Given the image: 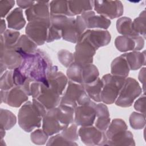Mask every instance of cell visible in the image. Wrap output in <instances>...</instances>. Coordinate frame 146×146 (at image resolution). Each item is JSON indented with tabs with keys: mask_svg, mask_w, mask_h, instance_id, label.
<instances>
[{
	"mask_svg": "<svg viewBox=\"0 0 146 146\" xmlns=\"http://www.w3.org/2000/svg\"><path fill=\"white\" fill-rule=\"evenodd\" d=\"M67 82V78L63 72L58 71L57 66H54L46 84L39 82L31 83V95L47 110H50L60 104Z\"/></svg>",
	"mask_w": 146,
	"mask_h": 146,
	"instance_id": "1",
	"label": "cell"
},
{
	"mask_svg": "<svg viewBox=\"0 0 146 146\" xmlns=\"http://www.w3.org/2000/svg\"><path fill=\"white\" fill-rule=\"evenodd\" d=\"M53 66L48 55L43 50L37 49L35 53L23 59L19 68L31 80L46 84Z\"/></svg>",
	"mask_w": 146,
	"mask_h": 146,
	"instance_id": "2",
	"label": "cell"
},
{
	"mask_svg": "<svg viewBox=\"0 0 146 146\" xmlns=\"http://www.w3.org/2000/svg\"><path fill=\"white\" fill-rule=\"evenodd\" d=\"M74 110L72 107L62 104L48 110L42 119V129L48 136L60 132L74 122Z\"/></svg>",
	"mask_w": 146,
	"mask_h": 146,
	"instance_id": "3",
	"label": "cell"
},
{
	"mask_svg": "<svg viewBox=\"0 0 146 146\" xmlns=\"http://www.w3.org/2000/svg\"><path fill=\"white\" fill-rule=\"evenodd\" d=\"M51 25L61 31L62 37L66 41L76 43L83 33L74 17L50 15Z\"/></svg>",
	"mask_w": 146,
	"mask_h": 146,
	"instance_id": "4",
	"label": "cell"
},
{
	"mask_svg": "<svg viewBox=\"0 0 146 146\" xmlns=\"http://www.w3.org/2000/svg\"><path fill=\"white\" fill-rule=\"evenodd\" d=\"M20 127L27 132H31L35 128H39L43 117L33 103L28 101L20 108L18 115Z\"/></svg>",
	"mask_w": 146,
	"mask_h": 146,
	"instance_id": "5",
	"label": "cell"
},
{
	"mask_svg": "<svg viewBox=\"0 0 146 146\" xmlns=\"http://www.w3.org/2000/svg\"><path fill=\"white\" fill-rule=\"evenodd\" d=\"M125 78L110 74L102 77L103 87L101 92V100L103 103L111 104L115 102Z\"/></svg>",
	"mask_w": 146,
	"mask_h": 146,
	"instance_id": "6",
	"label": "cell"
},
{
	"mask_svg": "<svg viewBox=\"0 0 146 146\" xmlns=\"http://www.w3.org/2000/svg\"><path fill=\"white\" fill-rule=\"evenodd\" d=\"M90 100L82 84L69 80L60 104L72 107L75 109L76 107L84 104Z\"/></svg>",
	"mask_w": 146,
	"mask_h": 146,
	"instance_id": "7",
	"label": "cell"
},
{
	"mask_svg": "<svg viewBox=\"0 0 146 146\" xmlns=\"http://www.w3.org/2000/svg\"><path fill=\"white\" fill-rule=\"evenodd\" d=\"M142 93V88L136 79L126 78L115 104L121 107H131L135 100Z\"/></svg>",
	"mask_w": 146,
	"mask_h": 146,
	"instance_id": "8",
	"label": "cell"
},
{
	"mask_svg": "<svg viewBox=\"0 0 146 146\" xmlns=\"http://www.w3.org/2000/svg\"><path fill=\"white\" fill-rule=\"evenodd\" d=\"M23 61V57L14 46L9 47L5 45L3 36L1 35V75L7 68L12 70L19 67Z\"/></svg>",
	"mask_w": 146,
	"mask_h": 146,
	"instance_id": "9",
	"label": "cell"
},
{
	"mask_svg": "<svg viewBox=\"0 0 146 146\" xmlns=\"http://www.w3.org/2000/svg\"><path fill=\"white\" fill-rule=\"evenodd\" d=\"M50 26V17L47 19L29 22L25 29L26 34L37 45H42L47 40Z\"/></svg>",
	"mask_w": 146,
	"mask_h": 146,
	"instance_id": "10",
	"label": "cell"
},
{
	"mask_svg": "<svg viewBox=\"0 0 146 146\" xmlns=\"http://www.w3.org/2000/svg\"><path fill=\"white\" fill-rule=\"evenodd\" d=\"M96 104L90 100L74 110V123L77 126H91L94 124L96 114Z\"/></svg>",
	"mask_w": 146,
	"mask_h": 146,
	"instance_id": "11",
	"label": "cell"
},
{
	"mask_svg": "<svg viewBox=\"0 0 146 146\" xmlns=\"http://www.w3.org/2000/svg\"><path fill=\"white\" fill-rule=\"evenodd\" d=\"M78 135L82 142L87 145H106L107 141L106 132L92 125L81 126L78 130Z\"/></svg>",
	"mask_w": 146,
	"mask_h": 146,
	"instance_id": "12",
	"label": "cell"
},
{
	"mask_svg": "<svg viewBox=\"0 0 146 146\" xmlns=\"http://www.w3.org/2000/svg\"><path fill=\"white\" fill-rule=\"evenodd\" d=\"M94 7L99 15L107 18H118L123 13V6L120 1H94Z\"/></svg>",
	"mask_w": 146,
	"mask_h": 146,
	"instance_id": "13",
	"label": "cell"
},
{
	"mask_svg": "<svg viewBox=\"0 0 146 146\" xmlns=\"http://www.w3.org/2000/svg\"><path fill=\"white\" fill-rule=\"evenodd\" d=\"M96 50L87 40L80 38L76 43L74 54V62L81 65L92 64Z\"/></svg>",
	"mask_w": 146,
	"mask_h": 146,
	"instance_id": "14",
	"label": "cell"
},
{
	"mask_svg": "<svg viewBox=\"0 0 146 146\" xmlns=\"http://www.w3.org/2000/svg\"><path fill=\"white\" fill-rule=\"evenodd\" d=\"M28 94L21 86H15L9 90H1V103L13 107H19L29 99Z\"/></svg>",
	"mask_w": 146,
	"mask_h": 146,
	"instance_id": "15",
	"label": "cell"
},
{
	"mask_svg": "<svg viewBox=\"0 0 146 146\" xmlns=\"http://www.w3.org/2000/svg\"><path fill=\"white\" fill-rule=\"evenodd\" d=\"M116 48L120 52L139 51L144 46V39L138 36H118L115 40Z\"/></svg>",
	"mask_w": 146,
	"mask_h": 146,
	"instance_id": "16",
	"label": "cell"
},
{
	"mask_svg": "<svg viewBox=\"0 0 146 146\" xmlns=\"http://www.w3.org/2000/svg\"><path fill=\"white\" fill-rule=\"evenodd\" d=\"M87 40L97 50L101 47L107 45L111 41V35L107 30H86L80 38Z\"/></svg>",
	"mask_w": 146,
	"mask_h": 146,
	"instance_id": "17",
	"label": "cell"
},
{
	"mask_svg": "<svg viewBox=\"0 0 146 146\" xmlns=\"http://www.w3.org/2000/svg\"><path fill=\"white\" fill-rule=\"evenodd\" d=\"M49 1H37L25 11V14L29 22L49 19Z\"/></svg>",
	"mask_w": 146,
	"mask_h": 146,
	"instance_id": "18",
	"label": "cell"
},
{
	"mask_svg": "<svg viewBox=\"0 0 146 146\" xmlns=\"http://www.w3.org/2000/svg\"><path fill=\"white\" fill-rule=\"evenodd\" d=\"M83 18L87 29H107L111 25V21L100 15H96L93 11H88L80 15Z\"/></svg>",
	"mask_w": 146,
	"mask_h": 146,
	"instance_id": "19",
	"label": "cell"
},
{
	"mask_svg": "<svg viewBox=\"0 0 146 146\" xmlns=\"http://www.w3.org/2000/svg\"><path fill=\"white\" fill-rule=\"evenodd\" d=\"M14 47L20 53L23 59L35 53L37 50V44L26 35H21Z\"/></svg>",
	"mask_w": 146,
	"mask_h": 146,
	"instance_id": "20",
	"label": "cell"
},
{
	"mask_svg": "<svg viewBox=\"0 0 146 146\" xmlns=\"http://www.w3.org/2000/svg\"><path fill=\"white\" fill-rule=\"evenodd\" d=\"M94 124L95 127L103 132H106L110 124L108 109L104 103L96 104V114Z\"/></svg>",
	"mask_w": 146,
	"mask_h": 146,
	"instance_id": "21",
	"label": "cell"
},
{
	"mask_svg": "<svg viewBox=\"0 0 146 146\" xmlns=\"http://www.w3.org/2000/svg\"><path fill=\"white\" fill-rule=\"evenodd\" d=\"M106 145H135L132 133L129 131H123L107 140Z\"/></svg>",
	"mask_w": 146,
	"mask_h": 146,
	"instance_id": "22",
	"label": "cell"
},
{
	"mask_svg": "<svg viewBox=\"0 0 146 146\" xmlns=\"http://www.w3.org/2000/svg\"><path fill=\"white\" fill-rule=\"evenodd\" d=\"M129 71L128 64L123 54L116 58L111 63V72L112 75L127 78Z\"/></svg>",
	"mask_w": 146,
	"mask_h": 146,
	"instance_id": "23",
	"label": "cell"
},
{
	"mask_svg": "<svg viewBox=\"0 0 146 146\" xmlns=\"http://www.w3.org/2000/svg\"><path fill=\"white\" fill-rule=\"evenodd\" d=\"M123 55L125 58L130 70H137L140 68L145 64V51L140 52L134 51L123 54Z\"/></svg>",
	"mask_w": 146,
	"mask_h": 146,
	"instance_id": "24",
	"label": "cell"
},
{
	"mask_svg": "<svg viewBox=\"0 0 146 146\" xmlns=\"http://www.w3.org/2000/svg\"><path fill=\"white\" fill-rule=\"evenodd\" d=\"M8 27L15 30H21L26 24L22 10L19 7L14 9L7 17Z\"/></svg>",
	"mask_w": 146,
	"mask_h": 146,
	"instance_id": "25",
	"label": "cell"
},
{
	"mask_svg": "<svg viewBox=\"0 0 146 146\" xmlns=\"http://www.w3.org/2000/svg\"><path fill=\"white\" fill-rule=\"evenodd\" d=\"M82 85L90 99L96 102H102L101 92L103 87V82L102 79H100L98 78L96 80L92 83Z\"/></svg>",
	"mask_w": 146,
	"mask_h": 146,
	"instance_id": "26",
	"label": "cell"
},
{
	"mask_svg": "<svg viewBox=\"0 0 146 146\" xmlns=\"http://www.w3.org/2000/svg\"><path fill=\"white\" fill-rule=\"evenodd\" d=\"M68 7L72 16L91 11L94 7L93 1H68Z\"/></svg>",
	"mask_w": 146,
	"mask_h": 146,
	"instance_id": "27",
	"label": "cell"
},
{
	"mask_svg": "<svg viewBox=\"0 0 146 146\" xmlns=\"http://www.w3.org/2000/svg\"><path fill=\"white\" fill-rule=\"evenodd\" d=\"M116 29L119 33L126 36L139 35L135 31L132 27V21L130 18L123 17L116 21Z\"/></svg>",
	"mask_w": 146,
	"mask_h": 146,
	"instance_id": "28",
	"label": "cell"
},
{
	"mask_svg": "<svg viewBox=\"0 0 146 146\" xmlns=\"http://www.w3.org/2000/svg\"><path fill=\"white\" fill-rule=\"evenodd\" d=\"M50 15H60L72 17L70 11L68 1H52L49 4Z\"/></svg>",
	"mask_w": 146,
	"mask_h": 146,
	"instance_id": "29",
	"label": "cell"
},
{
	"mask_svg": "<svg viewBox=\"0 0 146 146\" xmlns=\"http://www.w3.org/2000/svg\"><path fill=\"white\" fill-rule=\"evenodd\" d=\"M98 68L93 64H88L82 66L83 84L92 83L99 78Z\"/></svg>",
	"mask_w": 146,
	"mask_h": 146,
	"instance_id": "30",
	"label": "cell"
},
{
	"mask_svg": "<svg viewBox=\"0 0 146 146\" xmlns=\"http://www.w3.org/2000/svg\"><path fill=\"white\" fill-rule=\"evenodd\" d=\"M16 122V116L13 112L6 109H1L0 123L1 128L9 130L15 125Z\"/></svg>",
	"mask_w": 146,
	"mask_h": 146,
	"instance_id": "31",
	"label": "cell"
},
{
	"mask_svg": "<svg viewBox=\"0 0 146 146\" xmlns=\"http://www.w3.org/2000/svg\"><path fill=\"white\" fill-rule=\"evenodd\" d=\"M82 66L75 62H73L67 70V76L70 80L83 84L82 80Z\"/></svg>",
	"mask_w": 146,
	"mask_h": 146,
	"instance_id": "32",
	"label": "cell"
},
{
	"mask_svg": "<svg viewBox=\"0 0 146 146\" xmlns=\"http://www.w3.org/2000/svg\"><path fill=\"white\" fill-rule=\"evenodd\" d=\"M125 130H127V125L124 120L121 119H113L105 132L107 140L118 132Z\"/></svg>",
	"mask_w": 146,
	"mask_h": 146,
	"instance_id": "33",
	"label": "cell"
},
{
	"mask_svg": "<svg viewBox=\"0 0 146 146\" xmlns=\"http://www.w3.org/2000/svg\"><path fill=\"white\" fill-rule=\"evenodd\" d=\"M132 27L136 33L145 39V11L143 10L132 22Z\"/></svg>",
	"mask_w": 146,
	"mask_h": 146,
	"instance_id": "34",
	"label": "cell"
},
{
	"mask_svg": "<svg viewBox=\"0 0 146 146\" xmlns=\"http://www.w3.org/2000/svg\"><path fill=\"white\" fill-rule=\"evenodd\" d=\"M129 124L135 129H141L145 125V115L143 113L133 112L129 116Z\"/></svg>",
	"mask_w": 146,
	"mask_h": 146,
	"instance_id": "35",
	"label": "cell"
},
{
	"mask_svg": "<svg viewBox=\"0 0 146 146\" xmlns=\"http://www.w3.org/2000/svg\"><path fill=\"white\" fill-rule=\"evenodd\" d=\"M60 132L62 136L69 141H75L79 139L77 125L74 122L64 128Z\"/></svg>",
	"mask_w": 146,
	"mask_h": 146,
	"instance_id": "36",
	"label": "cell"
},
{
	"mask_svg": "<svg viewBox=\"0 0 146 146\" xmlns=\"http://www.w3.org/2000/svg\"><path fill=\"white\" fill-rule=\"evenodd\" d=\"M13 70L6 71L1 75L0 81L1 90H9L15 87L13 81Z\"/></svg>",
	"mask_w": 146,
	"mask_h": 146,
	"instance_id": "37",
	"label": "cell"
},
{
	"mask_svg": "<svg viewBox=\"0 0 146 146\" xmlns=\"http://www.w3.org/2000/svg\"><path fill=\"white\" fill-rule=\"evenodd\" d=\"M20 33L18 31L12 30H6L3 33V38L5 45L6 46H14L19 38Z\"/></svg>",
	"mask_w": 146,
	"mask_h": 146,
	"instance_id": "38",
	"label": "cell"
},
{
	"mask_svg": "<svg viewBox=\"0 0 146 146\" xmlns=\"http://www.w3.org/2000/svg\"><path fill=\"white\" fill-rule=\"evenodd\" d=\"M78 144L75 141H71L62 136L60 133L56 134L55 136L51 137L46 145H77Z\"/></svg>",
	"mask_w": 146,
	"mask_h": 146,
	"instance_id": "39",
	"label": "cell"
},
{
	"mask_svg": "<svg viewBox=\"0 0 146 146\" xmlns=\"http://www.w3.org/2000/svg\"><path fill=\"white\" fill-rule=\"evenodd\" d=\"M58 57L60 63L66 67H68L74 62V54L66 50H61L58 52Z\"/></svg>",
	"mask_w": 146,
	"mask_h": 146,
	"instance_id": "40",
	"label": "cell"
},
{
	"mask_svg": "<svg viewBox=\"0 0 146 146\" xmlns=\"http://www.w3.org/2000/svg\"><path fill=\"white\" fill-rule=\"evenodd\" d=\"M48 136L43 129H38L33 132L30 135L31 141L36 145H43L48 139Z\"/></svg>",
	"mask_w": 146,
	"mask_h": 146,
	"instance_id": "41",
	"label": "cell"
},
{
	"mask_svg": "<svg viewBox=\"0 0 146 146\" xmlns=\"http://www.w3.org/2000/svg\"><path fill=\"white\" fill-rule=\"evenodd\" d=\"M14 1H0V14L1 17H5L9 11L14 6Z\"/></svg>",
	"mask_w": 146,
	"mask_h": 146,
	"instance_id": "42",
	"label": "cell"
},
{
	"mask_svg": "<svg viewBox=\"0 0 146 146\" xmlns=\"http://www.w3.org/2000/svg\"><path fill=\"white\" fill-rule=\"evenodd\" d=\"M62 37L61 31L53 27L50 23V26L48 29V32L47 35V38L46 42L49 43L53 42L55 40H58L60 39Z\"/></svg>",
	"mask_w": 146,
	"mask_h": 146,
	"instance_id": "43",
	"label": "cell"
},
{
	"mask_svg": "<svg viewBox=\"0 0 146 146\" xmlns=\"http://www.w3.org/2000/svg\"><path fill=\"white\" fill-rule=\"evenodd\" d=\"M145 96L144 94L141 97H140L135 103L134 108L137 111L141 113H145Z\"/></svg>",
	"mask_w": 146,
	"mask_h": 146,
	"instance_id": "44",
	"label": "cell"
},
{
	"mask_svg": "<svg viewBox=\"0 0 146 146\" xmlns=\"http://www.w3.org/2000/svg\"><path fill=\"white\" fill-rule=\"evenodd\" d=\"M35 1H17V3L18 6L19 7V8L22 9H26V8H29L32 5H33L35 3Z\"/></svg>",
	"mask_w": 146,
	"mask_h": 146,
	"instance_id": "45",
	"label": "cell"
},
{
	"mask_svg": "<svg viewBox=\"0 0 146 146\" xmlns=\"http://www.w3.org/2000/svg\"><path fill=\"white\" fill-rule=\"evenodd\" d=\"M145 68L143 67L141 68L140 71L139 72V79L141 82V83L143 84V90L144 92H145V87H144V84H145Z\"/></svg>",
	"mask_w": 146,
	"mask_h": 146,
	"instance_id": "46",
	"label": "cell"
},
{
	"mask_svg": "<svg viewBox=\"0 0 146 146\" xmlns=\"http://www.w3.org/2000/svg\"><path fill=\"white\" fill-rule=\"evenodd\" d=\"M6 30V23L5 21L3 19H1V35L3 34Z\"/></svg>",
	"mask_w": 146,
	"mask_h": 146,
	"instance_id": "47",
	"label": "cell"
},
{
	"mask_svg": "<svg viewBox=\"0 0 146 146\" xmlns=\"http://www.w3.org/2000/svg\"><path fill=\"white\" fill-rule=\"evenodd\" d=\"M5 135V130L4 129L1 128V139H3V137H4Z\"/></svg>",
	"mask_w": 146,
	"mask_h": 146,
	"instance_id": "48",
	"label": "cell"
}]
</instances>
